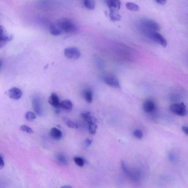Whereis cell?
Here are the masks:
<instances>
[{"mask_svg": "<svg viewBox=\"0 0 188 188\" xmlns=\"http://www.w3.org/2000/svg\"><path fill=\"white\" fill-rule=\"evenodd\" d=\"M121 166L123 172L131 179L136 181H138L140 180V172H132V171L129 170L128 167L126 166V164L123 161H121Z\"/></svg>", "mask_w": 188, "mask_h": 188, "instance_id": "7", "label": "cell"}, {"mask_svg": "<svg viewBox=\"0 0 188 188\" xmlns=\"http://www.w3.org/2000/svg\"><path fill=\"white\" fill-rule=\"evenodd\" d=\"M64 54L66 58L72 59H77L81 56L79 49L75 47H68L64 50Z\"/></svg>", "mask_w": 188, "mask_h": 188, "instance_id": "6", "label": "cell"}, {"mask_svg": "<svg viewBox=\"0 0 188 188\" xmlns=\"http://www.w3.org/2000/svg\"><path fill=\"white\" fill-rule=\"evenodd\" d=\"M8 94L9 97L14 100L19 99L22 96L20 89L15 87L10 89L8 91Z\"/></svg>", "mask_w": 188, "mask_h": 188, "instance_id": "10", "label": "cell"}, {"mask_svg": "<svg viewBox=\"0 0 188 188\" xmlns=\"http://www.w3.org/2000/svg\"><path fill=\"white\" fill-rule=\"evenodd\" d=\"M83 3L84 6L89 10H93L95 7L96 3L94 1L85 0L83 1Z\"/></svg>", "mask_w": 188, "mask_h": 188, "instance_id": "21", "label": "cell"}, {"mask_svg": "<svg viewBox=\"0 0 188 188\" xmlns=\"http://www.w3.org/2000/svg\"><path fill=\"white\" fill-rule=\"evenodd\" d=\"M5 166L4 162L3 157L0 155V170L2 169Z\"/></svg>", "mask_w": 188, "mask_h": 188, "instance_id": "29", "label": "cell"}, {"mask_svg": "<svg viewBox=\"0 0 188 188\" xmlns=\"http://www.w3.org/2000/svg\"><path fill=\"white\" fill-rule=\"evenodd\" d=\"M155 2H156L158 4H159V5H162L166 4L167 2L166 0H160V1L157 0V1H155Z\"/></svg>", "mask_w": 188, "mask_h": 188, "instance_id": "30", "label": "cell"}, {"mask_svg": "<svg viewBox=\"0 0 188 188\" xmlns=\"http://www.w3.org/2000/svg\"><path fill=\"white\" fill-rule=\"evenodd\" d=\"M88 125V130L89 134L92 135H94L96 134L97 129L98 128L97 125L96 123H91Z\"/></svg>", "mask_w": 188, "mask_h": 188, "instance_id": "23", "label": "cell"}, {"mask_svg": "<svg viewBox=\"0 0 188 188\" xmlns=\"http://www.w3.org/2000/svg\"><path fill=\"white\" fill-rule=\"evenodd\" d=\"M25 117L26 120L29 121H33L36 118L35 114L31 111L26 112L25 115Z\"/></svg>", "mask_w": 188, "mask_h": 188, "instance_id": "25", "label": "cell"}, {"mask_svg": "<svg viewBox=\"0 0 188 188\" xmlns=\"http://www.w3.org/2000/svg\"><path fill=\"white\" fill-rule=\"evenodd\" d=\"M83 95H84L85 100L88 103H90L92 102L93 93L90 89H85L83 92Z\"/></svg>", "mask_w": 188, "mask_h": 188, "instance_id": "19", "label": "cell"}, {"mask_svg": "<svg viewBox=\"0 0 188 188\" xmlns=\"http://www.w3.org/2000/svg\"><path fill=\"white\" fill-rule=\"evenodd\" d=\"M55 158L59 164L62 166H66L68 164V161L65 155L61 153H57Z\"/></svg>", "mask_w": 188, "mask_h": 188, "instance_id": "16", "label": "cell"}, {"mask_svg": "<svg viewBox=\"0 0 188 188\" xmlns=\"http://www.w3.org/2000/svg\"><path fill=\"white\" fill-rule=\"evenodd\" d=\"M32 107L35 113L39 116H42L44 113L42 102L40 98L34 97L32 99Z\"/></svg>", "mask_w": 188, "mask_h": 188, "instance_id": "4", "label": "cell"}, {"mask_svg": "<svg viewBox=\"0 0 188 188\" xmlns=\"http://www.w3.org/2000/svg\"><path fill=\"white\" fill-rule=\"evenodd\" d=\"M12 39V36L7 34L3 26L0 25V48L3 47Z\"/></svg>", "mask_w": 188, "mask_h": 188, "instance_id": "9", "label": "cell"}, {"mask_svg": "<svg viewBox=\"0 0 188 188\" xmlns=\"http://www.w3.org/2000/svg\"><path fill=\"white\" fill-rule=\"evenodd\" d=\"M92 143V140H91L89 138H87L85 141V144L87 146H89L91 145Z\"/></svg>", "mask_w": 188, "mask_h": 188, "instance_id": "31", "label": "cell"}, {"mask_svg": "<svg viewBox=\"0 0 188 188\" xmlns=\"http://www.w3.org/2000/svg\"><path fill=\"white\" fill-rule=\"evenodd\" d=\"M2 64V60L1 59H0V68H1V67Z\"/></svg>", "mask_w": 188, "mask_h": 188, "instance_id": "35", "label": "cell"}, {"mask_svg": "<svg viewBox=\"0 0 188 188\" xmlns=\"http://www.w3.org/2000/svg\"><path fill=\"white\" fill-rule=\"evenodd\" d=\"M57 25L62 31L66 33H74L77 30L75 23L70 19H62L59 21Z\"/></svg>", "mask_w": 188, "mask_h": 188, "instance_id": "2", "label": "cell"}, {"mask_svg": "<svg viewBox=\"0 0 188 188\" xmlns=\"http://www.w3.org/2000/svg\"><path fill=\"white\" fill-rule=\"evenodd\" d=\"M104 81L109 86L116 89H120L121 86L118 79L113 75H108L104 78Z\"/></svg>", "mask_w": 188, "mask_h": 188, "instance_id": "5", "label": "cell"}, {"mask_svg": "<svg viewBox=\"0 0 188 188\" xmlns=\"http://www.w3.org/2000/svg\"><path fill=\"white\" fill-rule=\"evenodd\" d=\"M50 134L52 138L55 140H60L62 138V134L61 131L56 128H53L51 129Z\"/></svg>", "mask_w": 188, "mask_h": 188, "instance_id": "15", "label": "cell"}, {"mask_svg": "<svg viewBox=\"0 0 188 188\" xmlns=\"http://www.w3.org/2000/svg\"><path fill=\"white\" fill-rule=\"evenodd\" d=\"M60 107L66 110H71L73 109V104L69 100H64L61 102Z\"/></svg>", "mask_w": 188, "mask_h": 188, "instance_id": "18", "label": "cell"}, {"mask_svg": "<svg viewBox=\"0 0 188 188\" xmlns=\"http://www.w3.org/2000/svg\"><path fill=\"white\" fill-rule=\"evenodd\" d=\"M106 2L108 7L111 11L117 12L120 9L121 2L118 0H109Z\"/></svg>", "mask_w": 188, "mask_h": 188, "instance_id": "12", "label": "cell"}, {"mask_svg": "<svg viewBox=\"0 0 188 188\" xmlns=\"http://www.w3.org/2000/svg\"><path fill=\"white\" fill-rule=\"evenodd\" d=\"M139 27L142 33L148 37L151 34L158 32L161 28L158 23L149 18L142 20L140 22Z\"/></svg>", "mask_w": 188, "mask_h": 188, "instance_id": "1", "label": "cell"}, {"mask_svg": "<svg viewBox=\"0 0 188 188\" xmlns=\"http://www.w3.org/2000/svg\"><path fill=\"white\" fill-rule=\"evenodd\" d=\"M182 130L183 132L185 133L187 135L188 134L187 127L185 126H183L182 127Z\"/></svg>", "mask_w": 188, "mask_h": 188, "instance_id": "32", "label": "cell"}, {"mask_svg": "<svg viewBox=\"0 0 188 188\" xmlns=\"http://www.w3.org/2000/svg\"><path fill=\"white\" fill-rule=\"evenodd\" d=\"M20 130L22 131L28 133L29 134H32L33 133V130L30 127L26 125H22L20 126Z\"/></svg>", "mask_w": 188, "mask_h": 188, "instance_id": "27", "label": "cell"}, {"mask_svg": "<svg viewBox=\"0 0 188 188\" xmlns=\"http://www.w3.org/2000/svg\"><path fill=\"white\" fill-rule=\"evenodd\" d=\"M149 38L158 44L162 46L163 47H165L167 46V42L166 39L158 32H154L151 34Z\"/></svg>", "mask_w": 188, "mask_h": 188, "instance_id": "8", "label": "cell"}, {"mask_svg": "<svg viewBox=\"0 0 188 188\" xmlns=\"http://www.w3.org/2000/svg\"><path fill=\"white\" fill-rule=\"evenodd\" d=\"M170 110L173 113L180 116H185L187 114L186 107L183 102L172 104L170 106Z\"/></svg>", "mask_w": 188, "mask_h": 188, "instance_id": "3", "label": "cell"}, {"mask_svg": "<svg viewBox=\"0 0 188 188\" xmlns=\"http://www.w3.org/2000/svg\"><path fill=\"white\" fill-rule=\"evenodd\" d=\"M48 102L50 105L57 109L61 108L59 98L55 93H53L51 94L49 98Z\"/></svg>", "mask_w": 188, "mask_h": 188, "instance_id": "11", "label": "cell"}, {"mask_svg": "<svg viewBox=\"0 0 188 188\" xmlns=\"http://www.w3.org/2000/svg\"><path fill=\"white\" fill-rule=\"evenodd\" d=\"M61 188H73V187L69 185H65L62 186Z\"/></svg>", "mask_w": 188, "mask_h": 188, "instance_id": "34", "label": "cell"}, {"mask_svg": "<svg viewBox=\"0 0 188 188\" xmlns=\"http://www.w3.org/2000/svg\"><path fill=\"white\" fill-rule=\"evenodd\" d=\"M126 7L129 10L133 11H137L140 10V7L138 5L131 2L126 3Z\"/></svg>", "mask_w": 188, "mask_h": 188, "instance_id": "20", "label": "cell"}, {"mask_svg": "<svg viewBox=\"0 0 188 188\" xmlns=\"http://www.w3.org/2000/svg\"><path fill=\"white\" fill-rule=\"evenodd\" d=\"M81 117L86 121L88 125L91 123H96V119L91 115L90 112H85L81 114Z\"/></svg>", "mask_w": 188, "mask_h": 188, "instance_id": "14", "label": "cell"}, {"mask_svg": "<svg viewBox=\"0 0 188 188\" xmlns=\"http://www.w3.org/2000/svg\"><path fill=\"white\" fill-rule=\"evenodd\" d=\"M74 160L76 164L80 167H82L84 166L85 161L84 159L81 157H75L74 158Z\"/></svg>", "mask_w": 188, "mask_h": 188, "instance_id": "26", "label": "cell"}, {"mask_svg": "<svg viewBox=\"0 0 188 188\" xmlns=\"http://www.w3.org/2000/svg\"><path fill=\"white\" fill-rule=\"evenodd\" d=\"M49 31L50 33L53 35L58 36L61 35L62 31L57 25L54 24H51L49 27Z\"/></svg>", "mask_w": 188, "mask_h": 188, "instance_id": "17", "label": "cell"}, {"mask_svg": "<svg viewBox=\"0 0 188 188\" xmlns=\"http://www.w3.org/2000/svg\"><path fill=\"white\" fill-rule=\"evenodd\" d=\"M109 17L111 20L114 22L118 21L121 19V16L117 12L110 11Z\"/></svg>", "mask_w": 188, "mask_h": 188, "instance_id": "22", "label": "cell"}, {"mask_svg": "<svg viewBox=\"0 0 188 188\" xmlns=\"http://www.w3.org/2000/svg\"><path fill=\"white\" fill-rule=\"evenodd\" d=\"M64 122H65L69 128L74 129H77L78 128V125L76 123L73 122V121L70 120L69 119L65 118L63 119Z\"/></svg>", "mask_w": 188, "mask_h": 188, "instance_id": "24", "label": "cell"}, {"mask_svg": "<svg viewBox=\"0 0 188 188\" xmlns=\"http://www.w3.org/2000/svg\"><path fill=\"white\" fill-rule=\"evenodd\" d=\"M133 134L135 137L138 138V139H142L143 138V134L141 130H136L134 131Z\"/></svg>", "mask_w": 188, "mask_h": 188, "instance_id": "28", "label": "cell"}, {"mask_svg": "<svg viewBox=\"0 0 188 188\" xmlns=\"http://www.w3.org/2000/svg\"><path fill=\"white\" fill-rule=\"evenodd\" d=\"M170 160L171 161H174V159H175V158H174L173 155L172 154H170Z\"/></svg>", "mask_w": 188, "mask_h": 188, "instance_id": "33", "label": "cell"}, {"mask_svg": "<svg viewBox=\"0 0 188 188\" xmlns=\"http://www.w3.org/2000/svg\"><path fill=\"white\" fill-rule=\"evenodd\" d=\"M144 111L147 113H150L154 110L155 105L152 101L147 100L144 101L143 106Z\"/></svg>", "mask_w": 188, "mask_h": 188, "instance_id": "13", "label": "cell"}]
</instances>
